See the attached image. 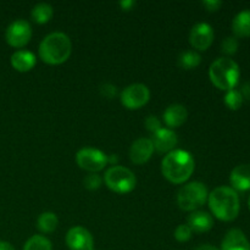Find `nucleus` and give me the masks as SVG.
<instances>
[{
    "label": "nucleus",
    "instance_id": "obj_1",
    "mask_svg": "<svg viewBox=\"0 0 250 250\" xmlns=\"http://www.w3.org/2000/svg\"><path fill=\"white\" fill-rule=\"evenodd\" d=\"M194 168V158L189 151L183 149H175L167 153L161 163V172L164 177L175 185H181L189 180Z\"/></svg>",
    "mask_w": 250,
    "mask_h": 250
},
{
    "label": "nucleus",
    "instance_id": "obj_2",
    "mask_svg": "<svg viewBox=\"0 0 250 250\" xmlns=\"http://www.w3.org/2000/svg\"><path fill=\"white\" fill-rule=\"evenodd\" d=\"M208 203L212 215L225 222L236 220L241 210L238 194L233 188L227 186L215 188L208 197Z\"/></svg>",
    "mask_w": 250,
    "mask_h": 250
},
{
    "label": "nucleus",
    "instance_id": "obj_3",
    "mask_svg": "<svg viewBox=\"0 0 250 250\" xmlns=\"http://www.w3.org/2000/svg\"><path fill=\"white\" fill-rule=\"evenodd\" d=\"M72 44L63 32H53L43 38L39 44V56L49 65H60L71 55Z\"/></svg>",
    "mask_w": 250,
    "mask_h": 250
},
{
    "label": "nucleus",
    "instance_id": "obj_4",
    "mask_svg": "<svg viewBox=\"0 0 250 250\" xmlns=\"http://www.w3.org/2000/svg\"><path fill=\"white\" fill-rule=\"evenodd\" d=\"M239 76H241V71H239L238 63L226 56L216 59L210 65V81L215 87L221 90L227 92V90L234 89V87L238 84Z\"/></svg>",
    "mask_w": 250,
    "mask_h": 250
},
{
    "label": "nucleus",
    "instance_id": "obj_5",
    "mask_svg": "<svg viewBox=\"0 0 250 250\" xmlns=\"http://www.w3.org/2000/svg\"><path fill=\"white\" fill-rule=\"evenodd\" d=\"M209 193L204 183L194 182L187 183L180 189L177 194L178 207L185 211H195L207 203Z\"/></svg>",
    "mask_w": 250,
    "mask_h": 250
},
{
    "label": "nucleus",
    "instance_id": "obj_6",
    "mask_svg": "<svg viewBox=\"0 0 250 250\" xmlns=\"http://www.w3.org/2000/svg\"><path fill=\"white\" fill-rule=\"evenodd\" d=\"M105 185L115 193L126 194L136 188V175L129 168L124 166L114 165L106 170L104 175Z\"/></svg>",
    "mask_w": 250,
    "mask_h": 250
},
{
    "label": "nucleus",
    "instance_id": "obj_7",
    "mask_svg": "<svg viewBox=\"0 0 250 250\" xmlns=\"http://www.w3.org/2000/svg\"><path fill=\"white\" fill-rule=\"evenodd\" d=\"M76 163L83 170L89 171L90 173H97L107 165V155L99 149L85 146L77 151Z\"/></svg>",
    "mask_w": 250,
    "mask_h": 250
},
{
    "label": "nucleus",
    "instance_id": "obj_8",
    "mask_svg": "<svg viewBox=\"0 0 250 250\" xmlns=\"http://www.w3.org/2000/svg\"><path fill=\"white\" fill-rule=\"evenodd\" d=\"M122 105L129 110L141 109L150 99V90L143 83H133L125 88L120 94Z\"/></svg>",
    "mask_w": 250,
    "mask_h": 250
},
{
    "label": "nucleus",
    "instance_id": "obj_9",
    "mask_svg": "<svg viewBox=\"0 0 250 250\" xmlns=\"http://www.w3.org/2000/svg\"><path fill=\"white\" fill-rule=\"evenodd\" d=\"M32 37V27L28 21L23 19H17L12 21L7 26L5 31V39L9 45L14 48H22L28 42L31 41Z\"/></svg>",
    "mask_w": 250,
    "mask_h": 250
},
{
    "label": "nucleus",
    "instance_id": "obj_10",
    "mask_svg": "<svg viewBox=\"0 0 250 250\" xmlns=\"http://www.w3.org/2000/svg\"><path fill=\"white\" fill-rule=\"evenodd\" d=\"M214 42V29L207 22H198L189 32L190 45L198 50H207Z\"/></svg>",
    "mask_w": 250,
    "mask_h": 250
},
{
    "label": "nucleus",
    "instance_id": "obj_11",
    "mask_svg": "<svg viewBox=\"0 0 250 250\" xmlns=\"http://www.w3.org/2000/svg\"><path fill=\"white\" fill-rule=\"evenodd\" d=\"M66 244L70 250H93L94 239L87 229L76 226L68 229L66 234Z\"/></svg>",
    "mask_w": 250,
    "mask_h": 250
},
{
    "label": "nucleus",
    "instance_id": "obj_12",
    "mask_svg": "<svg viewBox=\"0 0 250 250\" xmlns=\"http://www.w3.org/2000/svg\"><path fill=\"white\" fill-rule=\"evenodd\" d=\"M150 141L154 146V150L166 154L175 150L176 146L178 143L177 134L173 132V129L164 128V127H161L159 131L153 133Z\"/></svg>",
    "mask_w": 250,
    "mask_h": 250
},
{
    "label": "nucleus",
    "instance_id": "obj_13",
    "mask_svg": "<svg viewBox=\"0 0 250 250\" xmlns=\"http://www.w3.org/2000/svg\"><path fill=\"white\" fill-rule=\"evenodd\" d=\"M153 153L154 146L150 139L142 137L132 143L129 149V159L136 165H143L151 158Z\"/></svg>",
    "mask_w": 250,
    "mask_h": 250
},
{
    "label": "nucleus",
    "instance_id": "obj_14",
    "mask_svg": "<svg viewBox=\"0 0 250 250\" xmlns=\"http://www.w3.org/2000/svg\"><path fill=\"white\" fill-rule=\"evenodd\" d=\"M221 250H250V242L243 231L232 229L225 234Z\"/></svg>",
    "mask_w": 250,
    "mask_h": 250
},
{
    "label": "nucleus",
    "instance_id": "obj_15",
    "mask_svg": "<svg viewBox=\"0 0 250 250\" xmlns=\"http://www.w3.org/2000/svg\"><path fill=\"white\" fill-rule=\"evenodd\" d=\"M164 122L170 129L177 128L182 126L188 117V111L185 105L182 104H171L164 111Z\"/></svg>",
    "mask_w": 250,
    "mask_h": 250
},
{
    "label": "nucleus",
    "instance_id": "obj_16",
    "mask_svg": "<svg viewBox=\"0 0 250 250\" xmlns=\"http://www.w3.org/2000/svg\"><path fill=\"white\" fill-rule=\"evenodd\" d=\"M229 182L232 188L239 192H247L250 189V164H242L236 166L229 175Z\"/></svg>",
    "mask_w": 250,
    "mask_h": 250
},
{
    "label": "nucleus",
    "instance_id": "obj_17",
    "mask_svg": "<svg viewBox=\"0 0 250 250\" xmlns=\"http://www.w3.org/2000/svg\"><path fill=\"white\" fill-rule=\"evenodd\" d=\"M188 226L192 229V232H197V233H204V232L210 231L214 226V219L211 215L207 211H193L192 214L188 216Z\"/></svg>",
    "mask_w": 250,
    "mask_h": 250
},
{
    "label": "nucleus",
    "instance_id": "obj_18",
    "mask_svg": "<svg viewBox=\"0 0 250 250\" xmlns=\"http://www.w3.org/2000/svg\"><path fill=\"white\" fill-rule=\"evenodd\" d=\"M11 66L19 72H27V71L32 70L37 62V58L32 51L24 50V49H20L16 50L11 55L10 59Z\"/></svg>",
    "mask_w": 250,
    "mask_h": 250
},
{
    "label": "nucleus",
    "instance_id": "obj_19",
    "mask_svg": "<svg viewBox=\"0 0 250 250\" xmlns=\"http://www.w3.org/2000/svg\"><path fill=\"white\" fill-rule=\"evenodd\" d=\"M232 31L236 38L250 37V9L238 12L232 21Z\"/></svg>",
    "mask_w": 250,
    "mask_h": 250
},
{
    "label": "nucleus",
    "instance_id": "obj_20",
    "mask_svg": "<svg viewBox=\"0 0 250 250\" xmlns=\"http://www.w3.org/2000/svg\"><path fill=\"white\" fill-rule=\"evenodd\" d=\"M59 225V219L54 212L44 211L37 219V227L42 233H51L56 229Z\"/></svg>",
    "mask_w": 250,
    "mask_h": 250
},
{
    "label": "nucleus",
    "instance_id": "obj_21",
    "mask_svg": "<svg viewBox=\"0 0 250 250\" xmlns=\"http://www.w3.org/2000/svg\"><path fill=\"white\" fill-rule=\"evenodd\" d=\"M54 15V9L50 4L46 2H39V4L34 5L33 9L31 11L32 20L37 23H46L51 20Z\"/></svg>",
    "mask_w": 250,
    "mask_h": 250
},
{
    "label": "nucleus",
    "instance_id": "obj_22",
    "mask_svg": "<svg viewBox=\"0 0 250 250\" xmlns=\"http://www.w3.org/2000/svg\"><path fill=\"white\" fill-rule=\"evenodd\" d=\"M202 62V56L194 50H185L178 56V65L185 70H193Z\"/></svg>",
    "mask_w": 250,
    "mask_h": 250
},
{
    "label": "nucleus",
    "instance_id": "obj_23",
    "mask_svg": "<svg viewBox=\"0 0 250 250\" xmlns=\"http://www.w3.org/2000/svg\"><path fill=\"white\" fill-rule=\"evenodd\" d=\"M23 250H53V246L46 237L34 234L24 243Z\"/></svg>",
    "mask_w": 250,
    "mask_h": 250
},
{
    "label": "nucleus",
    "instance_id": "obj_24",
    "mask_svg": "<svg viewBox=\"0 0 250 250\" xmlns=\"http://www.w3.org/2000/svg\"><path fill=\"white\" fill-rule=\"evenodd\" d=\"M224 102L229 109L238 110L241 109V106L243 105L244 98L239 90L231 89V90H227V93L225 94Z\"/></svg>",
    "mask_w": 250,
    "mask_h": 250
},
{
    "label": "nucleus",
    "instance_id": "obj_25",
    "mask_svg": "<svg viewBox=\"0 0 250 250\" xmlns=\"http://www.w3.org/2000/svg\"><path fill=\"white\" fill-rule=\"evenodd\" d=\"M238 39L236 37H226L221 43V50L226 55H233L238 50Z\"/></svg>",
    "mask_w": 250,
    "mask_h": 250
},
{
    "label": "nucleus",
    "instance_id": "obj_26",
    "mask_svg": "<svg viewBox=\"0 0 250 250\" xmlns=\"http://www.w3.org/2000/svg\"><path fill=\"white\" fill-rule=\"evenodd\" d=\"M102 177H100L98 173H89L84 177L83 180V186H84L87 189L89 190H95V189H99L100 186H102Z\"/></svg>",
    "mask_w": 250,
    "mask_h": 250
},
{
    "label": "nucleus",
    "instance_id": "obj_27",
    "mask_svg": "<svg viewBox=\"0 0 250 250\" xmlns=\"http://www.w3.org/2000/svg\"><path fill=\"white\" fill-rule=\"evenodd\" d=\"M192 229H189L188 225H180V226L175 229V234H173V236H175V238L177 239L178 242L185 243V242L189 241L190 237H192Z\"/></svg>",
    "mask_w": 250,
    "mask_h": 250
},
{
    "label": "nucleus",
    "instance_id": "obj_28",
    "mask_svg": "<svg viewBox=\"0 0 250 250\" xmlns=\"http://www.w3.org/2000/svg\"><path fill=\"white\" fill-rule=\"evenodd\" d=\"M144 126L151 133H155L156 131L161 128V121L155 116V115H149L144 121Z\"/></svg>",
    "mask_w": 250,
    "mask_h": 250
},
{
    "label": "nucleus",
    "instance_id": "obj_29",
    "mask_svg": "<svg viewBox=\"0 0 250 250\" xmlns=\"http://www.w3.org/2000/svg\"><path fill=\"white\" fill-rule=\"evenodd\" d=\"M100 94L103 97L107 98V99H112V98L116 97L117 94V88L116 85H114L112 83H103L99 88Z\"/></svg>",
    "mask_w": 250,
    "mask_h": 250
},
{
    "label": "nucleus",
    "instance_id": "obj_30",
    "mask_svg": "<svg viewBox=\"0 0 250 250\" xmlns=\"http://www.w3.org/2000/svg\"><path fill=\"white\" fill-rule=\"evenodd\" d=\"M203 5H204V7L208 11H216V10L220 9L222 2L220 0H204Z\"/></svg>",
    "mask_w": 250,
    "mask_h": 250
},
{
    "label": "nucleus",
    "instance_id": "obj_31",
    "mask_svg": "<svg viewBox=\"0 0 250 250\" xmlns=\"http://www.w3.org/2000/svg\"><path fill=\"white\" fill-rule=\"evenodd\" d=\"M134 5H136V1H133V0H122L120 2V6L124 10H131V7L134 6Z\"/></svg>",
    "mask_w": 250,
    "mask_h": 250
},
{
    "label": "nucleus",
    "instance_id": "obj_32",
    "mask_svg": "<svg viewBox=\"0 0 250 250\" xmlns=\"http://www.w3.org/2000/svg\"><path fill=\"white\" fill-rule=\"evenodd\" d=\"M241 93L243 95V98H249L250 99V83H246L243 85V89H242Z\"/></svg>",
    "mask_w": 250,
    "mask_h": 250
},
{
    "label": "nucleus",
    "instance_id": "obj_33",
    "mask_svg": "<svg viewBox=\"0 0 250 250\" xmlns=\"http://www.w3.org/2000/svg\"><path fill=\"white\" fill-rule=\"evenodd\" d=\"M0 250H15L12 244H10L9 242L0 241Z\"/></svg>",
    "mask_w": 250,
    "mask_h": 250
},
{
    "label": "nucleus",
    "instance_id": "obj_34",
    "mask_svg": "<svg viewBox=\"0 0 250 250\" xmlns=\"http://www.w3.org/2000/svg\"><path fill=\"white\" fill-rule=\"evenodd\" d=\"M195 250H219L216 248V247H214V246H209V244H204V246H200V247H198L197 249Z\"/></svg>",
    "mask_w": 250,
    "mask_h": 250
},
{
    "label": "nucleus",
    "instance_id": "obj_35",
    "mask_svg": "<svg viewBox=\"0 0 250 250\" xmlns=\"http://www.w3.org/2000/svg\"><path fill=\"white\" fill-rule=\"evenodd\" d=\"M117 161H119V158H117V155L107 156V164H114V163H117Z\"/></svg>",
    "mask_w": 250,
    "mask_h": 250
},
{
    "label": "nucleus",
    "instance_id": "obj_36",
    "mask_svg": "<svg viewBox=\"0 0 250 250\" xmlns=\"http://www.w3.org/2000/svg\"><path fill=\"white\" fill-rule=\"evenodd\" d=\"M248 207H249V209H250V197H249V199H248Z\"/></svg>",
    "mask_w": 250,
    "mask_h": 250
}]
</instances>
